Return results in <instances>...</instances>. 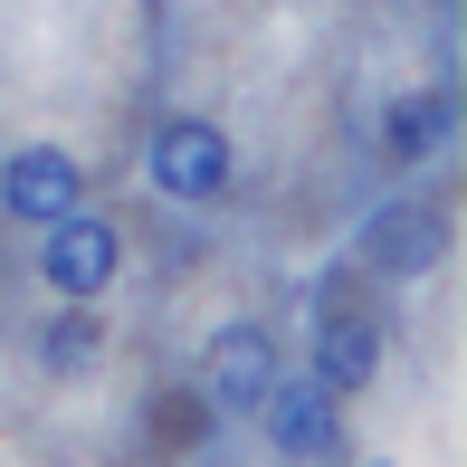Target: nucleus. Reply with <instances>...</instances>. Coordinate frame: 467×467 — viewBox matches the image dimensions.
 <instances>
[{
	"instance_id": "obj_7",
	"label": "nucleus",
	"mask_w": 467,
	"mask_h": 467,
	"mask_svg": "<svg viewBox=\"0 0 467 467\" xmlns=\"http://www.w3.org/2000/svg\"><path fill=\"white\" fill-rule=\"evenodd\" d=\"M458 143V96L449 87H420V96H391L381 105V162L391 172H420Z\"/></svg>"
},
{
	"instance_id": "obj_4",
	"label": "nucleus",
	"mask_w": 467,
	"mask_h": 467,
	"mask_svg": "<svg viewBox=\"0 0 467 467\" xmlns=\"http://www.w3.org/2000/svg\"><path fill=\"white\" fill-rule=\"evenodd\" d=\"M267 381H277V334H267V325H220V334L201 344V391H210V410L258 420Z\"/></svg>"
},
{
	"instance_id": "obj_2",
	"label": "nucleus",
	"mask_w": 467,
	"mask_h": 467,
	"mask_svg": "<svg viewBox=\"0 0 467 467\" xmlns=\"http://www.w3.org/2000/svg\"><path fill=\"white\" fill-rule=\"evenodd\" d=\"M143 172H153L162 201H220L229 172H239V153H229V134L210 115H162L153 143H143Z\"/></svg>"
},
{
	"instance_id": "obj_6",
	"label": "nucleus",
	"mask_w": 467,
	"mask_h": 467,
	"mask_svg": "<svg viewBox=\"0 0 467 467\" xmlns=\"http://www.w3.org/2000/svg\"><path fill=\"white\" fill-rule=\"evenodd\" d=\"M87 201V172H77V153H57V143H19V153H0V210H10L19 229H48L57 210Z\"/></svg>"
},
{
	"instance_id": "obj_5",
	"label": "nucleus",
	"mask_w": 467,
	"mask_h": 467,
	"mask_svg": "<svg viewBox=\"0 0 467 467\" xmlns=\"http://www.w3.org/2000/svg\"><path fill=\"white\" fill-rule=\"evenodd\" d=\"M353 248H363V267H381V277H430L449 258V210L439 201H381Z\"/></svg>"
},
{
	"instance_id": "obj_3",
	"label": "nucleus",
	"mask_w": 467,
	"mask_h": 467,
	"mask_svg": "<svg viewBox=\"0 0 467 467\" xmlns=\"http://www.w3.org/2000/svg\"><path fill=\"white\" fill-rule=\"evenodd\" d=\"M258 420H267V449L296 458V467L344 449V400H334L315 372H296V381L277 372V381H267V400H258Z\"/></svg>"
},
{
	"instance_id": "obj_10",
	"label": "nucleus",
	"mask_w": 467,
	"mask_h": 467,
	"mask_svg": "<svg viewBox=\"0 0 467 467\" xmlns=\"http://www.w3.org/2000/svg\"><path fill=\"white\" fill-rule=\"evenodd\" d=\"M372 467H391V458H372Z\"/></svg>"
},
{
	"instance_id": "obj_9",
	"label": "nucleus",
	"mask_w": 467,
	"mask_h": 467,
	"mask_svg": "<svg viewBox=\"0 0 467 467\" xmlns=\"http://www.w3.org/2000/svg\"><path fill=\"white\" fill-rule=\"evenodd\" d=\"M96 344H105L96 306H67V315L48 325V344H38V353H48V372H87V363H96Z\"/></svg>"
},
{
	"instance_id": "obj_1",
	"label": "nucleus",
	"mask_w": 467,
	"mask_h": 467,
	"mask_svg": "<svg viewBox=\"0 0 467 467\" xmlns=\"http://www.w3.org/2000/svg\"><path fill=\"white\" fill-rule=\"evenodd\" d=\"M115 267H124V239H115V220H96L87 201L57 210V220L38 229V286H48L57 306H96V296L115 286Z\"/></svg>"
},
{
	"instance_id": "obj_8",
	"label": "nucleus",
	"mask_w": 467,
	"mask_h": 467,
	"mask_svg": "<svg viewBox=\"0 0 467 467\" xmlns=\"http://www.w3.org/2000/svg\"><path fill=\"white\" fill-rule=\"evenodd\" d=\"M306 372L325 381L334 400L363 391V381L381 372V325L372 315H315V344H306Z\"/></svg>"
}]
</instances>
